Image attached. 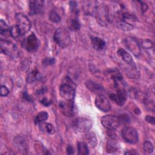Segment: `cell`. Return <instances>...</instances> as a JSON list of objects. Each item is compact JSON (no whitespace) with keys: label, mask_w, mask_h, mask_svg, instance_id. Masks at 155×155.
<instances>
[{"label":"cell","mask_w":155,"mask_h":155,"mask_svg":"<svg viewBox=\"0 0 155 155\" xmlns=\"http://www.w3.org/2000/svg\"><path fill=\"white\" fill-rule=\"evenodd\" d=\"M75 84L69 77H66L59 87V94L65 101H73L75 96Z\"/></svg>","instance_id":"cell-1"},{"label":"cell","mask_w":155,"mask_h":155,"mask_svg":"<svg viewBox=\"0 0 155 155\" xmlns=\"http://www.w3.org/2000/svg\"><path fill=\"white\" fill-rule=\"evenodd\" d=\"M54 40L61 48L68 47L71 43V37L68 30L65 27H59L54 32Z\"/></svg>","instance_id":"cell-2"},{"label":"cell","mask_w":155,"mask_h":155,"mask_svg":"<svg viewBox=\"0 0 155 155\" xmlns=\"http://www.w3.org/2000/svg\"><path fill=\"white\" fill-rule=\"evenodd\" d=\"M97 22L102 27H107L110 22L109 8L105 4L97 6L95 12Z\"/></svg>","instance_id":"cell-3"},{"label":"cell","mask_w":155,"mask_h":155,"mask_svg":"<svg viewBox=\"0 0 155 155\" xmlns=\"http://www.w3.org/2000/svg\"><path fill=\"white\" fill-rule=\"evenodd\" d=\"M15 19L21 35H24L27 33L31 27V23L28 18L22 13H18L16 15Z\"/></svg>","instance_id":"cell-4"},{"label":"cell","mask_w":155,"mask_h":155,"mask_svg":"<svg viewBox=\"0 0 155 155\" xmlns=\"http://www.w3.org/2000/svg\"><path fill=\"white\" fill-rule=\"evenodd\" d=\"M0 45L1 51L4 54L8 55V56H10L13 58L18 56V50L16 45L13 42L7 40L1 39Z\"/></svg>","instance_id":"cell-5"},{"label":"cell","mask_w":155,"mask_h":155,"mask_svg":"<svg viewBox=\"0 0 155 155\" xmlns=\"http://www.w3.org/2000/svg\"><path fill=\"white\" fill-rule=\"evenodd\" d=\"M101 124L107 130H115L120 126L121 120L119 117L114 115H106L102 117Z\"/></svg>","instance_id":"cell-6"},{"label":"cell","mask_w":155,"mask_h":155,"mask_svg":"<svg viewBox=\"0 0 155 155\" xmlns=\"http://www.w3.org/2000/svg\"><path fill=\"white\" fill-rule=\"evenodd\" d=\"M22 45L28 51L34 52L38 50L39 42L35 33H32L22 41Z\"/></svg>","instance_id":"cell-7"},{"label":"cell","mask_w":155,"mask_h":155,"mask_svg":"<svg viewBox=\"0 0 155 155\" xmlns=\"http://www.w3.org/2000/svg\"><path fill=\"white\" fill-rule=\"evenodd\" d=\"M59 108L61 112L65 116L71 117L76 114V107L73 101H63L59 103Z\"/></svg>","instance_id":"cell-8"},{"label":"cell","mask_w":155,"mask_h":155,"mask_svg":"<svg viewBox=\"0 0 155 155\" xmlns=\"http://www.w3.org/2000/svg\"><path fill=\"white\" fill-rule=\"evenodd\" d=\"M92 120L85 117L76 119L74 122V128L79 133H87L92 127Z\"/></svg>","instance_id":"cell-9"},{"label":"cell","mask_w":155,"mask_h":155,"mask_svg":"<svg viewBox=\"0 0 155 155\" xmlns=\"http://www.w3.org/2000/svg\"><path fill=\"white\" fill-rule=\"evenodd\" d=\"M122 136L128 143L134 144L138 142L137 130L131 127H125L122 130Z\"/></svg>","instance_id":"cell-10"},{"label":"cell","mask_w":155,"mask_h":155,"mask_svg":"<svg viewBox=\"0 0 155 155\" xmlns=\"http://www.w3.org/2000/svg\"><path fill=\"white\" fill-rule=\"evenodd\" d=\"M125 47L136 56L140 53V47L137 41L131 37H127L124 39Z\"/></svg>","instance_id":"cell-11"},{"label":"cell","mask_w":155,"mask_h":155,"mask_svg":"<svg viewBox=\"0 0 155 155\" xmlns=\"http://www.w3.org/2000/svg\"><path fill=\"white\" fill-rule=\"evenodd\" d=\"M95 105L96 107L102 111L108 112L111 109V105L107 97L102 95L99 94L95 99Z\"/></svg>","instance_id":"cell-12"},{"label":"cell","mask_w":155,"mask_h":155,"mask_svg":"<svg viewBox=\"0 0 155 155\" xmlns=\"http://www.w3.org/2000/svg\"><path fill=\"white\" fill-rule=\"evenodd\" d=\"M44 2L41 0H32L28 3V13L30 15L40 13L43 8Z\"/></svg>","instance_id":"cell-13"},{"label":"cell","mask_w":155,"mask_h":155,"mask_svg":"<svg viewBox=\"0 0 155 155\" xmlns=\"http://www.w3.org/2000/svg\"><path fill=\"white\" fill-rule=\"evenodd\" d=\"M127 97V92L124 89H119L117 90L116 94L112 93L110 95V98L116 104L120 106H122L125 104Z\"/></svg>","instance_id":"cell-14"},{"label":"cell","mask_w":155,"mask_h":155,"mask_svg":"<svg viewBox=\"0 0 155 155\" xmlns=\"http://www.w3.org/2000/svg\"><path fill=\"white\" fill-rule=\"evenodd\" d=\"M85 143L88 146V147L91 148H94L96 147L97 144V140L95 134L93 132L87 133L84 137Z\"/></svg>","instance_id":"cell-15"},{"label":"cell","mask_w":155,"mask_h":155,"mask_svg":"<svg viewBox=\"0 0 155 155\" xmlns=\"http://www.w3.org/2000/svg\"><path fill=\"white\" fill-rule=\"evenodd\" d=\"M96 1H85L82 5V8L84 13L86 15H93L96 12L97 5H96Z\"/></svg>","instance_id":"cell-16"},{"label":"cell","mask_w":155,"mask_h":155,"mask_svg":"<svg viewBox=\"0 0 155 155\" xmlns=\"http://www.w3.org/2000/svg\"><path fill=\"white\" fill-rule=\"evenodd\" d=\"M125 73L130 78H137L139 76V73L135 65L132 63L125 68Z\"/></svg>","instance_id":"cell-17"},{"label":"cell","mask_w":155,"mask_h":155,"mask_svg":"<svg viewBox=\"0 0 155 155\" xmlns=\"http://www.w3.org/2000/svg\"><path fill=\"white\" fill-rule=\"evenodd\" d=\"M91 44L93 48L96 50H101L105 46V42L99 37H94L92 38Z\"/></svg>","instance_id":"cell-18"},{"label":"cell","mask_w":155,"mask_h":155,"mask_svg":"<svg viewBox=\"0 0 155 155\" xmlns=\"http://www.w3.org/2000/svg\"><path fill=\"white\" fill-rule=\"evenodd\" d=\"M14 142L15 143V146L18 150H20V151L25 150L26 147H27V143L24 137L21 136H18L15 137Z\"/></svg>","instance_id":"cell-19"},{"label":"cell","mask_w":155,"mask_h":155,"mask_svg":"<svg viewBox=\"0 0 155 155\" xmlns=\"http://www.w3.org/2000/svg\"><path fill=\"white\" fill-rule=\"evenodd\" d=\"M118 54L122 58V60L127 64H130L133 63L132 56L130 53L127 52L125 50H124L122 48H119L117 51Z\"/></svg>","instance_id":"cell-20"},{"label":"cell","mask_w":155,"mask_h":155,"mask_svg":"<svg viewBox=\"0 0 155 155\" xmlns=\"http://www.w3.org/2000/svg\"><path fill=\"white\" fill-rule=\"evenodd\" d=\"M119 146L117 142L114 139H110L107 143L106 151L109 153H113L118 150Z\"/></svg>","instance_id":"cell-21"},{"label":"cell","mask_w":155,"mask_h":155,"mask_svg":"<svg viewBox=\"0 0 155 155\" xmlns=\"http://www.w3.org/2000/svg\"><path fill=\"white\" fill-rule=\"evenodd\" d=\"M41 79L40 73L37 70H33L30 71L27 76V81L28 83H33L36 81H39Z\"/></svg>","instance_id":"cell-22"},{"label":"cell","mask_w":155,"mask_h":155,"mask_svg":"<svg viewBox=\"0 0 155 155\" xmlns=\"http://www.w3.org/2000/svg\"><path fill=\"white\" fill-rule=\"evenodd\" d=\"M40 130L42 132L48 133L50 134H53L55 133V128L54 126L50 123H41L39 125Z\"/></svg>","instance_id":"cell-23"},{"label":"cell","mask_w":155,"mask_h":155,"mask_svg":"<svg viewBox=\"0 0 155 155\" xmlns=\"http://www.w3.org/2000/svg\"><path fill=\"white\" fill-rule=\"evenodd\" d=\"M48 117V114L45 111H42L37 114L35 118V123L36 124H41L44 121H45Z\"/></svg>","instance_id":"cell-24"},{"label":"cell","mask_w":155,"mask_h":155,"mask_svg":"<svg viewBox=\"0 0 155 155\" xmlns=\"http://www.w3.org/2000/svg\"><path fill=\"white\" fill-rule=\"evenodd\" d=\"M78 154L79 155H85L88 154V147L86 145L85 142H80L78 143Z\"/></svg>","instance_id":"cell-25"},{"label":"cell","mask_w":155,"mask_h":155,"mask_svg":"<svg viewBox=\"0 0 155 155\" xmlns=\"http://www.w3.org/2000/svg\"><path fill=\"white\" fill-rule=\"evenodd\" d=\"M118 26L120 28V29H121L123 31H130L133 29V25H131V24H130L128 22H126L125 21L121 20L118 23Z\"/></svg>","instance_id":"cell-26"},{"label":"cell","mask_w":155,"mask_h":155,"mask_svg":"<svg viewBox=\"0 0 155 155\" xmlns=\"http://www.w3.org/2000/svg\"><path fill=\"white\" fill-rule=\"evenodd\" d=\"M10 28L7 24L2 19L0 21V34L3 36H6L10 33Z\"/></svg>","instance_id":"cell-27"},{"label":"cell","mask_w":155,"mask_h":155,"mask_svg":"<svg viewBox=\"0 0 155 155\" xmlns=\"http://www.w3.org/2000/svg\"><path fill=\"white\" fill-rule=\"evenodd\" d=\"M122 18L123 21L126 22L133 21L134 22L136 21V16L132 13L130 12H124L122 14Z\"/></svg>","instance_id":"cell-28"},{"label":"cell","mask_w":155,"mask_h":155,"mask_svg":"<svg viewBox=\"0 0 155 155\" xmlns=\"http://www.w3.org/2000/svg\"><path fill=\"white\" fill-rule=\"evenodd\" d=\"M49 19L53 22L58 23L61 21V18L56 12L54 10H51L49 13Z\"/></svg>","instance_id":"cell-29"},{"label":"cell","mask_w":155,"mask_h":155,"mask_svg":"<svg viewBox=\"0 0 155 155\" xmlns=\"http://www.w3.org/2000/svg\"><path fill=\"white\" fill-rule=\"evenodd\" d=\"M10 35L13 38H17L21 36V31L17 25L12 26L10 29Z\"/></svg>","instance_id":"cell-30"},{"label":"cell","mask_w":155,"mask_h":155,"mask_svg":"<svg viewBox=\"0 0 155 155\" xmlns=\"http://www.w3.org/2000/svg\"><path fill=\"white\" fill-rule=\"evenodd\" d=\"M141 45L144 49H151L153 47V42L149 39H144L141 42Z\"/></svg>","instance_id":"cell-31"},{"label":"cell","mask_w":155,"mask_h":155,"mask_svg":"<svg viewBox=\"0 0 155 155\" xmlns=\"http://www.w3.org/2000/svg\"><path fill=\"white\" fill-rule=\"evenodd\" d=\"M70 27L72 30H73L74 31H78L80 29L81 24L77 18L71 19V23H70Z\"/></svg>","instance_id":"cell-32"},{"label":"cell","mask_w":155,"mask_h":155,"mask_svg":"<svg viewBox=\"0 0 155 155\" xmlns=\"http://www.w3.org/2000/svg\"><path fill=\"white\" fill-rule=\"evenodd\" d=\"M143 150L147 153H151L153 151V146L151 142L145 141L143 143Z\"/></svg>","instance_id":"cell-33"},{"label":"cell","mask_w":155,"mask_h":155,"mask_svg":"<svg viewBox=\"0 0 155 155\" xmlns=\"http://www.w3.org/2000/svg\"><path fill=\"white\" fill-rule=\"evenodd\" d=\"M87 87L91 91H96V90H98L101 88V87H99L97 84H96L91 81L90 82H88V83L87 84Z\"/></svg>","instance_id":"cell-34"},{"label":"cell","mask_w":155,"mask_h":155,"mask_svg":"<svg viewBox=\"0 0 155 155\" xmlns=\"http://www.w3.org/2000/svg\"><path fill=\"white\" fill-rule=\"evenodd\" d=\"M55 59L54 58H46L43 61V64L45 65H50L54 64Z\"/></svg>","instance_id":"cell-35"},{"label":"cell","mask_w":155,"mask_h":155,"mask_svg":"<svg viewBox=\"0 0 155 155\" xmlns=\"http://www.w3.org/2000/svg\"><path fill=\"white\" fill-rule=\"evenodd\" d=\"M9 90L4 85H1L0 90V95L1 96H6L8 94Z\"/></svg>","instance_id":"cell-36"},{"label":"cell","mask_w":155,"mask_h":155,"mask_svg":"<svg viewBox=\"0 0 155 155\" xmlns=\"http://www.w3.org/2000/svg\"><path fill=\"white\" fill-rule=\"evenodd\" d=\"M107 134L110 137V139H116L117 137V134L114 132V130H108L107 131Z\"/></svg>","instance_id":"cell-37"},{"label":"cell","mask_w":155,"mask_h":155,"mask_svg":"<svg viewBox=\"0 0 155 155\" xmlns=\"http://www.w3.org/2000/svg\"><path fill=\"white\" fill-rule=\"evenodd\" d=\"M41 103L43 105H44V106H45V107H48V106L51 104V102H50L48 99H47L46 97L42 98V99L41 100Z\"/></svg>","instance_id":"cell-38"},{"label":"cell","mask_w":155,"mask_h":155,"mask_svg":"<svg viewBox=\"0 0 155 155\" xmlns=\"http://www.w3.org/2000/svg\"><path fill=\"white\" fill-rule=\"evenodd\" d=\"M145 120H147V122H148V123L152 124V125H154V117L153 116H147L145 117Z\"/></svg>","instance_id":"cell-39"},{"label":"cell","mask_w":155,"mask_h":155,"mask_svg":"<svg viewBox=\"0 0 155 155\" xmlns=\"http://www.w3.org/2000/svg\"><path fill=\"white\" fill-rule=\"evenodd\" d=\"M74 150L73 147L71 145H68L67 148V153L68 154H74Z\"/></svg>","instance_id":"cell-40"},{"label":"cell","mask_w":155,"mask_h":155,"mask_svg":"<svg viewBox=\"0 0 155 155\" xmlns=\"http://www.w3.org/2000/svg\"><path fill=\"white\" fill-rule=\"evenodd\" d=\"M140 3H141V8H142V12H145L147 10V8H148V7H147V5L145 3V2H140Z\"/></svg>","instance_id":"cell-41"},{"label":"cell","mask_w":155,"mask_h":155,"mask_svg":"<svg viewBox=\"0 0 155 155\" xmlns=\"http://www.w3.org/2000/svg\"><path fill=\"white\" fill-rule=\"evenodd\" d=\"M138 154L137 152H136V151L135 150H129L128 151H126L125 153V154Z\"/></svg>","instance_id":"cell-42"},{"label":"cell","mask_w":155,"mask_h":155,"mask_svg":"<svg viewBox=\"0 0 155 155\" xmlns=\"http://www.w3.org/2000/svg\"><path fill=\"white\" fill-rule=\"evenodd\" d=\"M24 97L25 99H27L28 101H31V97H30V96H28V94H27L26 92H25V93H24Z\"/></svg>","instance_id":"cell-43"}]
</instances>
